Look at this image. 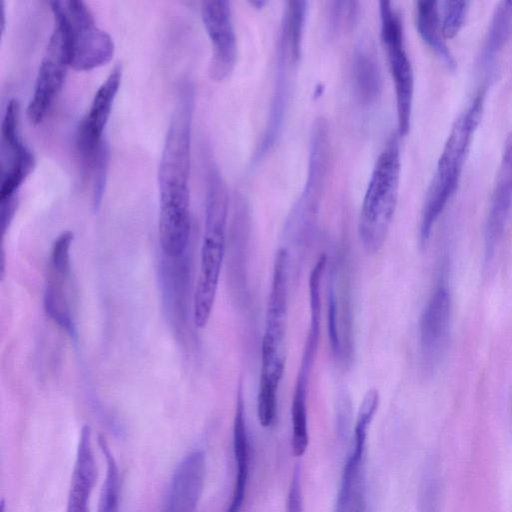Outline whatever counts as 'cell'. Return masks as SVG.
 I'll list each match as a JSON object with an SVG mask.
<instances>
[{"label":"cell","instance_id":"cell-4","mask_svg":"<svg viewBox=\"0 0 512 512\" xmlns=\"http://www.w3.org/2000/svg\"><path fill=\"white\" fill-rule=\"evenodd\" d=\"M399 134L391 135L380 152L363 198L358 232L363 248L377 253L385 243L399 194L401 153Z\"/></svg>","mask_w":512,"mask_h":512},{"label":"cell","instance_id":"cell-3","mask_svg":"<svg viewBox=\"0 0 512 512\" xmlns=\"http://www.w3.org/2000/svg\"><path fill=\"white\" fill-rule=\"evenodd\" d=\"M229 196L226 184L211 165L206 174L205 227L193 314L198 328L206 326L213 310L225 254Z\"/></svg>","mask_w":512,"mask_h":512},{"label":"cell","instance_id":"cell-22","mask_svg":"<svg viewBox=\"0 0 512 512\" xmlns=\"http://www.w3.org/2000/svg\"><path fill=\"white\" fill-rule=\"evenodd\" d=\"M416 23L419 35L425 44L449 70L454 71L456 61L442 32L439 2L434 0L418 1L416 3Z\"/></svg>","mask_w":512,"mask_h":512},{"label":"cell","instance_id":"cell-27","mask_svg":"<svg viewBox=\"0 0 512 512\" xmlns=\"http://www.w3.org/2000/svg\"><path fill=\"white\" fill-rule=\"evenodd\" d=\"M469 8L467 1L439 2V16L445 39H453L463 27Z\"/></svg>","mask_w":512,"mask_h":512},{"label":"cell","instance_id":"cell-7","mask_svg":"<svg viewBox=\"0 0 512 512\" xmlns=\"http://www.w3.org/2000/svg\"><path fill=\"white\" fill-rule=\"evenodd\" d=\"M330 137L326 122L317 120L312 130L309 164L303 192L287 220L285 231L297 243L307 240L314 230L329 172Z\"/></svg>","mask_w":512,"mask_h":512},{"label":"cell","instance_id":"cell-17","mask_svg":"<svg viewBox=\"0 0 512 512\" xmlns=\"http://www.w3.org/2000/svg\"><path fill=\"white\" fill-rule=\"evenodd\" d=\"M205 475V453L197 449L185 455L173 472L163 512H197Z\"/></svg>","mask_w":512,"mask_h":512},{"label":"cell","instance_id":"cell-6","mask_svg":"<svg viewBox=\"0 0 512 512\" xmlns=\"http://www.w3.org/2000/svg\"><path fill=\"white\" fill-rule=\"evenodd\" d=\"M289 253L277 251L261 342L260 381L280 385L285 370L284 346L288 319Z\"/></svg>","mask_w":512,"mask_h":512},{"label":"cell","instance_id":"cell-23","mask_svg":"<svg viewBox=\"0 0 512 512\" xmlns=\"http://www.w3.org/2000/svg\"><path fill=\"white\" fill-rule=\"evenodd\" d=\"M512 35V1L495 7L480 56L481 66L489 69Z\"/></svg>","mask_w":512,"mask_h":512},{"label":"cell","instance_id":"cell-18","mask_svg":"<svg viewBox=\"0 0 512 512\" xmlns=\"http://www.w3.org/2000/svg\"><path fill=\"white\" fill-rule=\"evenodd\" d=\"M328 258L322 254L309 276L310 326L304 343L300 366L294 387V403L307 404L308 384L317 355L321 334V281Z\"/></svg>","mask_w":512,"mask_h":512},{"label":"cell","instance_id":"cell-9","mask_svg":"<svg viewBox=\"0 0 512 512\" xmlns=\"http://www.w3.org/2000/svg\"><path fill=\"white\" fill-rule=\"evenodd\" d=\"M347 259L342 256L329 272L327 330L331 352L347 366L354 357L353 312Z\"/></svg>","mask_w":512,"mask_h":512},{"label":"cell","instance_id":"cell-14","mask_svg":"<svg viewBox=\"0 0 512 512\" xmlns=\"http://www.w3.org/2000/svg\"><path fill=\"white\" fill-rule=\"evenodd\" d=\"M121 79L122 67L116 65L96 90L86 114L77 126L76 150L82 161L88 166H92L99 150L105 143L103 132L109 120Z\"/></svg>","mask_w":512,"mask_h":512},{"label":"cell","instance_id":"cell-26","mask_svg":"<svg viewBox=\"0 0 512 512\" xmlns=\"http://www.w3.org/2000/svg\"><path fill=\"white\" fill-rule=\"evenodd\" d=\"M99 445L106 460V474L103 482L97 512H118L120 479L115 458L107 443L99 438Z\"/></svg>","mask_w":512,"mask_h":512},{"label":"cell","instance_id":"cell-15","mask_svg":"<svg viewBox=\"0 0 512 512\" xmlns=\"http://www.w3.org/2000/svg\"><path fill=\"white\" fill-rule=\"evenodd\" d=\"M451 324V297L445 286L431 294L419 324L420 352L426 369L438 365L446 350Z\"/></svg>","mask_w":512,"mask_h":512},{"label":"cell","instance_id":"cell-29","mask_svg":"<svg viewBox=\"0 0 512 512\" xmlns=\"http://www.w3.org/2000/svg\"><path fill=\"white\" fill-rule=\"evenodd\" d=\"M286 512H303L300 469L296 467L289 486Z\"/></svg>","mask_w":512,"mask_h":512},{"label":"cell","instance_id":"cell-24","mask_svg":"<svg viewBox=\"0 0 512 512\" xmlns=\"http://www.w3.org/2000/svg\"><path fill=\"white\" fill-rule=\"evenodd\" d=\"M352 74L358 98L364 104L373 103L381 94V70L374 56L358 49L353 57Z\"/></svg>","mask_w":512,"mask_h":512},{"label":"cell","instance_id":"cell-11","mask_svg":"<svg viewBox=\"0 0 512 512\" xmlns=\"http://www.w3.org/2000/svg\"><path fill=\"white\" fill-rule=\"evenodd\" d=\"M19 115L20 105L18 101L10 99L1 122L2 180L0 201L16 197L19 187L35 166L33 153L20 137Z\"/></svg>","mask_w":512,"mask_h":512},{"label":"cell","instance_id":"cell-28","mask_svg":"<svg viewBox=\"0 0 512 512\" xmlns=\"http://www.w3.org/2000/svg\"><path fill=\"white\" fill-rule=\"evenodd\" d=\"M109 163V150L106 143L103 144L99 150L93 164V207L98 210L105 190V183L107 178Z\"/></svg>","mask_w":512,"mask_h":512},{"label":"cell","instance_id":"cell-30","mask_svg":"<svg viewBox=\"0 0 512 512\" xmlns=\"http://www.w3.org/2000/svg\"><path fill=\"white\" fill-rule=\"evenodd\" d=\"M353 512H364V493L357 497Z\"/></svg>","mask_w":512,"mask_h":512},{"label":"cell","instance_id":"cell-13","mask_svg":"<svg viewBox=\"0 0 512 512\" xmlns=\"http://www.w3.org/2000/svg\"><path fill=\"white\" fill-rule=\"evenodd\" d=\"M201 18L212 48L209 75L212 80L220 82L230 76L237 61V38L230 3L225 0L203 1Z\"/></svg>","mask_w":512,"mask_h":512},{"label":"cell","instance_id":"cell-5","mask_svg":"<svg viewBox=\"0 0 512 512\" xmlns=\"http://www.w3.org/2000/svg\"><path fill=\"white\" fill-rule=\"evenodd\" d=\"M54 24L63 32L70 67L86 71L108 63L115 51L113 38L97 26L93 13L82 0L49 2Z\"/></svg>","mask_w":512,"mask_h":512},{"label":"cell","instance_id":"cell-16","mask_svg":"<svg viewBox=\"0 0 512 512\" xmlns=\"http://www.w3.org/2000/svg\"><path fill=\"white\" fill-rule=\"evenodd\" d=\"M512 209V129L505 141L485 224V259L499 245Z\"/></svg>","mask_w":512,"mask_h":512},{"label":"cell","instance_id":"cell-1","mask_svg":"<svg viewBox=\"0 0 512 512\" xmlns=\"http://www.w3.org/2000/svg\"><path fill=\"white\" fill-rule=\"evenodd\" d=\"M194 90L183 84L169 120L157 181L159 191V243L168 257L187 248L190 230L191 125Z\"/></svg>","mask_w":512,"mask_h":512},{"label":"cell","instance_id":"cell-10","mask_svg":"<svg viewBox=\"0 0 512 512\" xmlns=\"http://www.w3.org/2000/svg\"><path fill=\"white\" fill-rule=\"evenodd\" d=\"M68 67L70 64L65 37L62 30L54 24L26 109L32 124H39L47 115L64 84Z\"/></svg>","mask_w":512,"mask_h":512},{"label":"cell","instance_id":"cell-12","mask_svg":"<svg viewBox=\"0 0 512 512\" xmlns=\"http://www.w3.org/2000/svg\"><path fill=\"white\" fill-rule=\"evenodd\" d=\"M72 241L73 233L63 231L52 245L44 293V307L47 315L73 337L76 330L69 299Z\"/></svg>","mask_w":512,"mask_h":512},{"label":"cell","instance_id":"cell-2","mask_svg":"<svg viewBox=\"0 0 512 512\" xmlns=\"http://www.w3.org/2000/svg\"><path fill=\"white\" fill-rule=\"evenodd\" d=\"M485 92L479 91L453 122L429 183L419 225L421 246L428 242L438 218L457 190L462 171L481 122Z\"/></svg>","mask_w":512,"mask_h":512},{"label":"cell","instance_id":"cell-20","mask_svg":"<svg viewBox=\"0 0 512 512\" xmlns=\"http://www.w3.org/2000/svg\"><path fill=\"white\" fill-rule=\"evenodd\" d=\"M97 466L91 442V430L80 432L76 459L68 494L67 512H89L90 497L96 482Z\"/></svg>","mask_w":512,"mask_h":512},{"label":"cell","instance_id":"cell-8","mask_svg":"<svg viewBox=\"0 0 512 512\" xmlns=\"http://www.w3.org/2000/svg\"><path fill=\"white\" fill-rule=\"evenodd\" d=\"M380 34L392 77L398 134L406 136L410 130L414 94L412 64L404 44L403 23L400 13L389 1L379 2Z\"/></svg>","mask_w":512,"mask_h":512},{"label":"cell","instance_id":"cell-21","mask_svg":"<svg viewBox=\"0 0 512 512\" xmlns=\"http://www.w3.org/2000/svg\"><path fill=\"white\" fill-rule=\"evenodd\" d=\"M233 453L236 466L234 487L226 512H239L245 499L249 474V439L242 386H239L233 422Z\"/></svg>","mask_w":512,"mask_h":512},{"label":"cell","instance_id":"cell-25","mask_svg":"<svg viewBox=\"0 0 512 512\" xmlns=\"http://www.w3.org/2000/svg\"><path fill=\"white\" fill-rule=\"evenodd\" d=\"M307 3L289 1L285 9L279 44L286 51L289 59L297 63L301 55V44L305 26Z\"/></svg>","mask_w":512,"mask_h":512},{"label":"cell","instance_id":"cell-19","mask_svg":"<svg viewBox=\"0 0 512 512\" xmlns=\"http://www.w3.org/2000/svg\"><path fill=\"white\" fill-rule=\"evenodd\" d=\"M375 414L368 408L358 410L353 447L346 459L334 512H353L358 495L363 491L362 463L369 427Z\"/></svg>","mask_w":512,"mask_h":512}]
</instances>
